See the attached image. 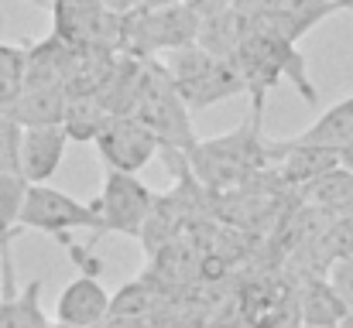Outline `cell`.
<instances>
[{
	"label": "cell",
	"mask_w": 353,
	"mask_h": 328,
	"mask_svg": "<svg viewBox=\"0 0 353 328\" xmlns=\"http://www.w3.org/2000/svg\"><path fill=\"white\" fill-rule=\"evenodd\" d=\"M234 65L240 72V79H243V89L250 93L254 113H264V96H268L271 86H278V79H288L305 103H319V89L309 79L305 55L299 52L295 41H288L281 34L254 28V34L234 55Z\"/></svg>",
	"instance_id": "obj_1"
},
{
	"label": "cell",
	"mask_w": 353,
	"mask_h": 328,
	"mask_svg": "<svg viewBox=\"0 0 353 328\" xmlns=\"http://www.w3.org/2000/svg\"><path fill=\"white\" fill-rule=\"evenodd\" d=\"M261 116L264 113L250 109V116L234 133L196 144V151L189 154V168L206 192H230L236 185H250V178L271 161L268 140L261 137Z\"/></svg>",
	"instance_id": "obj_2"
},
{
	"label": "cell",
	"mask_w": 353,
	"mask_h": 328,
	"mask_svg": "<svg viewBox=\"0 0 353 328\" xmlns=\"http://www.w3.org/2000/svg\"><path fill=\"white\" fill-rule=\"evenodd\" d=\"M134 116L161 140V147L182 151L185 157L199 144L196 127H192V109L182 100L168 65H161L158 58H144V65H141V86H137V100H134Z\"/></svg>",
	"instance_id": "obj_3"
},
{
	"label": "cell",
	"mask_w": 353,
	"mask_h": 328,
	"mask_svg": "<svg viewBox=\"0 0 353 328\" xmlns=\"http://www.w3.org/2000/svg\"><path fill=\"white\" fill-rule=\"evenodd\" d=\"M168 72L192 113L247 93L234 58L210 55L203 45H185L179 52H168Z\"/></svg>",
	"instance_id": "obj_4"
},
{
	"label": "cell",
	"mask_w": 353,
	"mask_h": 328,
	"mask_svg": "<svg viewBox=\"0 0 353 328\" xmlns=\"http://www.w3.org/2000/svg\"><path fill=\"white\" fill-rule=\"evenodd\" d=\"M196 38H199V17L185 3L141 7L123 17L120 55L144 62V58H158L161 52H179L185 45H196Z\"/></svg>",
	"instance_id": "obj_5"
},
{
	"label": "cell",
	"mask_w": 353,
	"mask_h": 328,
	"mask_svg": "<svg viewBox=\"0 0 353 328\" xmlns=\"http://www.w3.org/2000/svg\"><path fill=\"white\" fill-rule=\"evenodd\" d=\"M21 229H38L48 236H62L72 229H100L97 202H79L69 192H59L52 185H28V199L17 219Z\"/></svg>",
	"instance_id": "obj_6"
},
{
	"label": "cell",
	"mask_w": 353,
	"mask_h": 328,
	"mask_svg": "<svg viewBox=\"0 0 353 328\" xmlns=\"http://www.w3.org/2000/svg\"><path fill=\"white\" fill-rule=\"evenodd\" d=\"M154 192L137 178V175H123V171H107L103 175V192L97 199L100 209V229L93 236L103 232H120L130 239H141L144 219L151 212Z\"/></svg>",
	"instance_id": "obj_7"
},
{
	"label": "cell",
	"mask_w": 353,
	"mask_h": 328,
	"mask_svg": "<svg viewBox=\"0 0 353 328\" xmlns=\"http://www.w3.org/2000/svg\"><path fill=\"white\" fill-rule=\"evenodd\" d=\"M93 144H97L107 171H123V175H141L151 164V157L161 154V140L134 113L110 116Z\"/></svg>",
	"instance_id": "obj_8"
},
{
	"label": "cell",
	"mask_w": 353,
	"mask_h": 328,
	"mask_svg": "<svg viewBox=\"0 0 353 328\" xmlns=\"http://www.w3.org/2000/svg\"><path fill=\"white\" fill-rule=\"evenodd\" d=\"M268 157L278 161V178L285 188H309L333 168H340V151L336 147H319V144H292L278 140L268 144Z\"/></svg>",
	"instance_id": "obj_9"
},
{
	"label": "cell",
	"mask_w": 353,
	"mask_h": 328,
	"mask_svg": "<svg viewBox=\"0 0 353 328\" xmlns=\"http://www.w3.org/2000/svg\"><path fill=\"white\" fill-rule=\"evenodd\" d=\"M340 10H353V3H343V0H274V10L257 17L254 28H264V31L281 34L299 45L312 28H319L326 17H333Z\"/></svg>",
	"instance_id": "obj_10"
},
{
	"label": "cell",
	"mask_w": 353,
	"mask_h": 328,
	"mask_svg": "<svg viewBox=\"0 0 353 328\" xmlns=\"http://www.w3.org/2000/svg\"><path fill=\"white\" fill-rule=\"evenodd\" d=\"M110 318V294L107 287L93 277L83 274L72 284H65V291L59 294V308H55V322L65 328H100Z\"/></svg>",
	"instance_id": "obj_11"
},
{
	"label": "cell",
	"mask_w": 353,
	"mask_h": 328,
	"mask_svg": "<svg viewBox=\"0 0 353 328\" xmlns=\"http://www.w3.org/2000/svg\"><path fill=\"white\" fill-rule=\"evenodd\" d=\"M69 147L65 127H28L21 140V175L28 185H48Z\"/></svg>",
	"instance_id": "obj_12"
},
{
	"label": "cell",
	"mask_w": 353,
	"mask_h": 328,
	"mask_svg": "<svg viewBox=\"0 0 353 328\" xmlns=\"http://www.w3.org/2000/svg\"><path fill=\"white\" fill-rule=\"evenodd\" d=\"M0 270H3V287L7 294L0 298V328H52V322L41 311V281H31L21 294H14L10 281V239L0 243Z\"/></svg>",
	"instance_id": "obj_13"
},
{
	"label": "cell",
	"mask_w": 353,
	"mask_h": 328,
	"mask_svg": "<svg viewBox=\"0 0 353 328\" xmlns=\"http://www.w3.org/2000/svg\"><path fill=\"white\" fill-rule=\"evenodd\" d=\"M69 109L65 86H24V93L7 107V116L28 127H62Z\"/></svg>",
	"instance_id": "obj_14"
},
{
	"label": "cell",
	"mask_w": 353,
	"mask_h": 328,
	"mask_svg": "<svg viewBox=\"0 0 353 328\" xmlns=\"http://www.w3.org/2000/svg\"><path fill=\"white\" fill-rule=\"evenodd\" d=\"M254 34V21L243 17L240 10H223L216 17H206L199 21V38L196 45H203L210 55H220V58H234L240 52V45Z\"/></svg>",
	"instance_id": "obj_15"
},
{
	"label": "cell",
	"mask_w": 353,
	"mask_h": 328,
	"mask_svg": "<svg viewBox=\"0 0 353 328\" xmlns=\"http://www.w3.org/2000/svg\"><path fill=\"white\" fill-rule=\"evenodd\" d=\"M295 311H299V322L305 325H340L350 308L343 305L330 277H309L305 287L295 294Z\"/></svg>",
	"instance_id": "obj_16"
},
{
	"label": "cell",
	"mask_w": 353,
	"mask_h": 328,
	"mask_svg": "<svg viewBox=\"0 0 353 328\" xmlns=\"http://www.w3.org/2000/svg\"><path fill=\"white\" fill-rule=\"evenodd\" d=\"M353 140V96L333 103L316 116V123H309L302 133L292 137V144H319V147H343Z\"/></svg>",
	"instance_id": "obj_17"
},
{
	"label": "cell",
	"mask_w": 353,
	"mask_h": 328,
	"mask_svg": "<svg viewBox=\"0 0 353 328\" xmlns=\"http://www.w3.org/2000/svg\"><path fill=\"white\" fill-rule=\"evenodd\" d=\"M302 199H305V206L319 209L323 216H330V219L350 216L353 212V171L333 168L319 182H312L309 188H302Z\"/></svg>",
	"instance_id": "obj_18"
},
{
	"label": "cell",
	"mask_w": 353,
	"mask_h": 328,
	"mask_svg": "<svg viewBox=\"0 0 353 328\" xmlns=\"http://www.w3.org/2000/svg\"><path fill=\"white\" fill-rule=\"evenodd\" d=\"M28 83V48L3 41V14H0V113L24 93Z\"/></svg>",
	"instance_id": "obj_19"
},
{
	"label": "cell",
	"mask_w": 353,
	"mask_h": 328,
	"mask_svg": "<svg viewBox=\"0 0 353 328\" xmlns=\"http://www.w3.org/2000/svg\"><path fill=\"white\" fill-rule=\"evenodd\" d=\"M110 113L97 96H69V109H65V133L69 140H97V133L107 127Z\"/></svg>",
	"instance_id": "obj_20"
},
{
	"label": "cell",
	"mask_w": 353,
	"mask_h": 328,
	"mask_svg": "<svg viewBox=\"0 0 353 328\" xmlns=\"http://www.w3.org/2000/svg\"><path fill=\"white\" fill-rule=\"evenodd\" d=\"M28 199V178L24 175H0V236H14L21 226V209Z\"/></svg>",
	"instance_id": "obj_21"
},
{
	"label": "cell",
	"mask_w": 353,
	"mask_h": 328,
	"mask_svg": "<svg viewBox=\"0 0 353 328\" xmlns=\"http://www.w3.org/2000/svg\"><path fill=\"white\" fill-rule=\"evenodd\" d=\"M316 253L323 256L326 267L333 260H340V256H353V212L340 219H330V226L323 229V236L316 243Z\"/></svg>",
	"instance_id": "obj_22"
},
{
	"label": "cell",
	"mask_w": 353,
	"mask_h": 328,
	"mask_svg": "<svg viewBox=\"0 0 353 328\" xmlns=\"http://www.w3.org/2000/svg\"><path fill=\"white\" fill-rule=\"evenodd\" d=\"M151 308H154V294L141 281L127 284L117 298H110V318H148Z\"/></svg>",
	"instance_id": "obj_23"
},
{
	"label": "cell",
	"mask_w": 353,
	"mask_h": 328,
	"mask_svg": "<svg viewBox=\"0 0 353 328\" xmlns=\"http://www.w3.org/2000/svg\"><path fill=\"white\" fill-rule=\"evenodd\" d=\"M21 140L24 127L0 113V175H21Z\"/></svg>",
	"instance_id": "obj_24"
},
{
	"label": "cell",
	"mask_w": 353,
	"mask_h": 328,
	"mask_svg": "<svg viewBox=\"0 0 353 328\" xmlns=\"http://www.w3.org/2000/svg\"><path fill=\"white\" fill-rule=\"evenodd\" d=\"M326 277H330V284L336 287V294L343 298V305L353 311V256L333 260L330 270H326Z\"/></svg>",
	"instance_id": "obj_25"
},
{
	"label": "cell",
	"mask_w": 353,
	"mask_h": 328,
	"mask_svg": "<svg viewBox=\"0 0 353 328\" xmlns=\"http://www.w3.org/2000/svg\"><path fill=\"white\" fill-rule=\"evenodd\" d=\"M199 21H206V17H216V14H223V10H230L234 7V0H182Z\"/></svg>",
	"instance_id": "obj_26"
},
{
	"label": "cell",
	"mask_w": 353,
	"mask_h": 328,
	"mask_svg": "<svg viewBox=\"0 0 353 328\" xmlns=\"http://www.w3.org/2000/svg\"><path fill=\"white\" fill-rule=\"evenodd\" d=\"M234 10H240L250 21H257V17H264V14L274 10V0H234Z\"/></svg>",
	"instance_id": "obj_27"
},
{
	"label": "cell",
	"mask_w": 353,
	"mask_h": 328,
	"mask_svg": "<svg viewBox=\"0 0 353 328\" xmlns=\"http://www.w3.org/2000/svg\"><path fill=\"white\" fill-rule=\"evenodd\" d=\"M100 7H103V10H110V14H117V17H127V14L141 10V7H144V0H100Z\"/></svg>",
	"instance_id": "obj_28"
},
{
	"label": "cell",
	"mask_w": 353,
	"mask_h": 328,
	"mask_svg": "<svg viewBox=\"0 0 353 328\" xmlns=\"http://www.w3.org/2000/svg\"><path fill=\"white\" fill-rule=\"evenodd\" d=\"M100 328H148V318H107Z\"/></svg>",
	"instance_id": "obj_29"
},
{
	"label": "cell",
	"mask_w": 353,
	"mask_h": 328,
	"mask_svg": "<svg viewBox=\"0 0 353 328\" xmlns=\"http://www.w3.org/2000/svg\"><path fill=\"white\" fill-rule=\"evenodd\" d=\"M340 168H347V171H353V140H350V144H343V147H340Z\"/></svg>",
	"instance_id": "obj_30"
},
{
	"label": "cell",
	"mask_w": 353,
	"mask_h": 328,
	"mask_svg": "<svg viewBox=\"0 0 353 328\" xmlns=\"http://www.w3.org/2000/svg\"><path fill=\"white\" fill-rule=\"evenodd\" d=\"M168 3H182V0H144V7H168Z\"/></svg>",
	"instance_id": "obj_31"
},
{
	"label": "cell",
	"mask_w": 353,
	"mask_h": 328,
	"mask_svg": "<svg viewBox=\"0 0 353 328\" xmlns=\"http://www.w3.org/2000/svg\"><path fill=\"white\" fill-rule=\"evenodd\" d=\"M340 328H353V311H347V315H343V322H340Z\"/></svg>",
	"instance_id": "obj_32"
},
{
	"label": "cell",
	"mask_w": 353,
	"mask_h": 328,
	"mask_svg": "<svg viewBox=\"0 0 353 328\" xmlns=\"http://www.w3.org/2000/svg\"><path fill=\"white\" fill-rule=\"evenodd\" d=\"M299 328H340V325H305V322H299Z\"/></svg>",
	"instance_id": "obj_33"
},
{
	"label": "cell",
	"mask_w": 353,
	"mask_h": 328,
	"mask_svg": "<svg viewBox=\"0 0 353 328\" xmlns=\"http://www.w3.org/2000/svg\"><path fill=\"white\" fill-rule=\"evenodd\" d=\"M28 3H38V7H52V0H28Z\"/></svg>",
	"instance_id": "obj_34"
},
{
	"label": "cell",
	"mask_w": 353,
	"mask_h": 328,
	"mask_svg": "<svg viewBox=\"0 0 353 328\" xmlns=\"http://www.w3.org/2000/svg\"><path fill=\"white\" fill-rule=\"evenodd\" d=\"M3 239H10V236H0V243H3Z\"/></svg>",
	"instance_id": "obj_35"
},
{
	"label": "cell",
	"mask_w": 353,
	"mask_h": 328,
	"mask_svg": "<svg viewBox=\"0 0 353 328\" xmlns=\"http://www.w3.org/2000/svg\"><path fill=\"white\" fill-rule=\"evenodd\" d=\"M343 3H353V0H343Z\"/></svg>",
	"instance_id": "obj_36"
}]
</instances>
